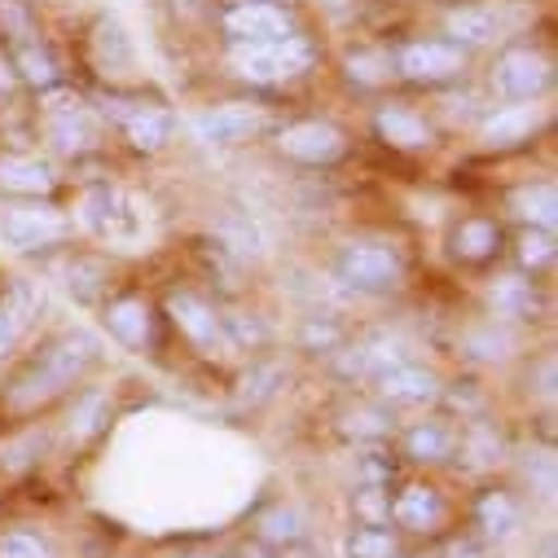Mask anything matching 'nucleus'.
<instances>
[{"label": "nucleus", "instance_id": "2", "mask_svg": "<svg viewBox=\"0 0 558 558\" xmlns=\"http://www.w3.org/2000/svg\"><path fill=\"white\" fill-rule=\"evenodd\" d=\"M330 282L352 300H400L413 287V255L387 233H348L330 246Z\"/></svg>", "mask_w": 558, "mask_h": 558}, {"label": "nucleus", "instance_id": "34", "mask_svg": "<svg viewBox=\"0 0 558 558\" xmlns=\"http://www.w3.org/2000/svg\"><path fill=\"white\" fill-rule=\"evenodd\" d=\"M506 268L532 277V282H554V268H558V233H554V229H510Z\"/></svg>", "mask_w": 558, "mask_h": 558}, {"label": "nucleus", "instance_id": "37", "mask_svg": "<svg viewBox=\"0 0 558 558\" xmlns=\"http://www.w3.org/2000/svg\"><path fill=\"white\" fill-rule=\"evenodd\" d=\"M246 361H251V365H246L242 378H238V400L251 404V409H259V404L277 400V391L287 387L291 361H287V356H272V352H259V356H246Z\"/></svg>", "mask_w": 558, "mask_h": 558}, {"label": "nucleus", "instance_id": "32", "mask_svg": "<svg viewBox=\"0 0 558 558\" xmlns=\"http://www.w3.org/2000/svg\"><path fill=\"white\" fill-rule=\"evenodd\" d=\"M246 536H255V541H259L264 549H272L277 558H291V554H300V549L308 545V519H304V510H300L295 501L272 497L268 506L255 510Z\"/></svg>", "mask_w": 558, "mask_h": 558}, {"label": "nucleus", "instance_id": "29", "mask_svg": "<svg viewBox=\"0 0 558 558\" xmlns=\"http://www.w3.org/2000/svg\"><path fill=\"white\" fill-rule=\"evenodd\" d=\"M66 168L45 150H0V198H62Z\"/></svg>", "mask_w": 558, "mask_h": 558}, {"label": "nucleus", "instance_id": "23", "mask_svg": "<svg viewBox=\"0 0 558 558\" xmlns=\"http://www.w3.org/2000/svg\"><path fill=\"white\" fill-rule=\"evenodd\" d=\"M45 313H49L45 282H36V277H27V272L0 277V369L36 339Z\"/></svg>", "mask_w": 558, "mask_h": 558}, {"label": "nucleus", "instance_id": "13", "mask_svg": "<svg viewBox=\"0 0 558 558\" xmlns=\"http://www.w3.org/2000/svg\"><path fill=\"white\" fill-rule=\"evenodd\" d=\"M365 132L378 150H387L391 159H427L436 155L449 136L440 132V123L432 119L427 106H417L404 93H383L369 101L365 114Z\"/></svg>", "mask_w": 558, "mask_h": 558}, {"label": "nucleus", "instance_id": "43", "mask_svg": "<svg viewBox=\"0 0 558 558\" xmlns=\"http://www.w3.org/2000/svg\"><path fill=\"white\" fill-rule=\"evenodd\" d=\"M532 558H558V536H554V527H545V532L536 536V545H532Z\"/></svg>", "mask_w": 558, "mask_h": 558}, {"label": "nucleus", "instance_id": "5", "mask_svg": "<svg viewBox=\"0 0 558 558\" xmlns=\"http://www.w3.org/2000/svg\"><path fill=\"white\" fill-rule=\"evenodd\" d=\"M225 75L238 80L251 93H277L308 80L322 66V45L313 32L287 36V40H268V45H220Z\"/></svg>", "mask_w": 558, "mask_h": 558}, {"label": "nucleus", "instance_id": "30", "mask_svg": "<svg viewBox=\"0 0 558 558\" xmlns=\"http://www.w3.org/2000/svg\"><path fill=\"white\" fill-rule=\"evenodd\" d=\"M510 229H554L558 233V181L549 172L541 177H519L501 190L493 207Z\"/></svg>", "mask_w": 558, "mask_h": 558}, {"label": "nucleus", "instance_id": "42", "mask_svg": "<svg viewBox=\"0 0 558 558\" xmlns=\"http://www.w3.org/2000/svg\"><path fill=\"white\" fill-rule=\"evenodd\" d=\"M211 558H277L272 549H264L255 536H242V541H233L229 549H216Z\"/></svg>", "mask_w": 558, "mask_h": 558}, {"label": "nucleus", "instance_id": "11", "mask_svg": "<svg viewBox=\"0 0 558 558\" xmlns=\"http://www.w3.org/2000/svg\"><path fill=\"white\" fill-rule=\"evenodd\" d=\"M554 80H558L554 53L541 40H532V32H527L488 53L480 88L488 93V101H549Z\"/></svg>", "mask_w": 558, "mask_h": 558}, {"label": "nucleus", "instance_id": "27", "mask_svg": "<svg viewBox=\"0 0 558 558\" xmlns=\"http://www.w3.org/2000/svg\"><path fill=\"white\" fill-rule=\"evenodd\" d=\"M510 453H514V440H510L506 423H497V417H493V409L475 413V417H462L453 475H466L471 484L488 480V475H501L510 466Z\"/></svg>", "mask_w": 558, "mask_h": 558}, {"label": "nucleus", "instance_id": "41", "mask_svg": "<svg viewBox=\"0 0 558 558\" xmlns=\"http://www.w3.org/2000/svg\"><path fill=\"white\" fill-rule=\"evenodd\" d=\"M14 97H23V84H19V71L10 62V49L0 45V101H14Z\"/></svg>", "mask_w": 558, "mask_h": 558}, {"label": "nucleus", "instance_id": "4", "mask_svg": "<svg viewBox=\"0 0 558 558\" xmlns=\"http://www.w3.org/2000/svg\"><path fill=\"white\" fill-rule=\"evenodd\" d=\"M93 110L101 114L106 132L132 155V159H159L177 146L181 114L172 110L168 97L150 93L146 84H128V88H97L88 93Z\"/></svg>", "mask_w": 558, "mask_h": 558}, {"label": "nucleus", "instance_id": "26", "mask_svg": "<svg viewBox=\"0 0 558 558\" xmlns=\"http://www.w3.org/2000/svg\"><path fill=\"white\" fill-rule=\"evenodd\" d=\"M114 423V391L97 378H88L80 391H71L58 404V440L66 453H84L93 449Z\"/></svg>", "mask_w": 558, "mask_h": 558}, {"label": "nucleus", "instance_id": "19", "mask_svg": "<svg viewBox=\"0 0 558 558\" xmlns=\"http://www.w3.org/2000/svg\"><path fill=\"white\" fill-rule=\"evenodd\" d=\"M458 436L462 423L445 409H427V413H409L400 417V427L391 436V449L400 458L404 471H427V475H453V458H458Z\"/></svg>", "mask_w": 558, "mask_h": 558}, {"label": "nucleus", "instance_id": "38", "mask_svg": "<svg viewBox=\"0 0 558 558\" xmlns=\"http://www.w3.org/2000/svg\"><path fill=\"white\" fill-rule=\"evenodd\" d=\"M409 541L391 523H348L339 532V558H404Z\"/></svg>", "mask_w": 558, "mask_h": 558}, {"label": "nucleus", "instance_id": "40", "mask_svg": "<svg viewBox=\"0 0 558 558\" xmlns=\"http://www.w3.org/2000/svg\"><path fill=\"white\" fill-rule=\"evenodd\" d=\"M0 558H62V554H58V545L45 532L5 527V532H0Z\"/></svg>", "mask_w": 558, "mask_h": 558}, {"label": "nucleus", "instance_id": "33", "mask_svg": "<svg viewBox=\"0 0 558 558\" xmlns=\"http://www.w3.org/2000/svg\"><path fill=\"white\" fill-rule=\"evenodd\" d=\"M352 330L356 326L343 313H335V308H308L291 326V348L300 356H308V361H330L352 339Z\"/></svg>", "mask_w": 558, "mask_h": 558}, {"label": "nucleus", "instance_id": "36", "mask_svg": "<svg viewBox=\"0 0 558 558\" xmlns=\"http://www.w3.org/2000/svg\"><path fill=\"white\" fill-rule=\"evenodd\" d=\"M519 378H523V387H527V417H536V413H554V387H558V361H554V348L545 343V348H527L514 365H510Z\"/></svg>", "mask_w": 558, "mask_h": 558}, {"label": "nucleus", "instance_id": "9", "mask_svg": "<svg viewBox=\"0 0 558 558\" xmlns=\"http://www.w3.org/2000/svg\"><path fill=\"white\" fill-rule=\"evenodd\" d=\"M75 220L62 198H0V246L23 259H49L75 246Z\"/></svg>", "mask_w": 558, "mask_h": 558}, {"label": "nucleus", "instance_id": "21", "mask_svg": "<svg viewBox=\"0 0 558 558\" xmlns=\"http://www.w3.org/2000/svg\"><path fill=\"white\" fill-rule=\"evenodd\" d=\"M220 45H268L308 32L295 0H220L216 5Z\"/></svg>", "mask_w": 558, "mask_h": 558}, {"label": "nucleus", "instance_id": "7", "mask_svg": "<svg viewBox=\"0 0 558 558\" xmlns=\"http://www.w3.org/2000/svg\"><path fill=\"white\" fill-rule=\"evenodd\" d=\"M159 313L168 326V339H181L190 348V356L207 361V365H225L238 361L229 339H225V322H220V300L198 287V282H168L159 295Z\"/></svg>", "mask_w": 558, "mask_h": 558}, {"label": "nucleus", "instance_id": "35", "mask_svg": "<svg viewBox=\"0 0 558 558\" xmlns=\"http://www.w3.org/2000/svg\"><path fill=\"white\" fill-rule=\"evenodd\" d=\"M339 71H343L348 88L361 93V97H369V101L396 88V75H391V49H387V45H352V49L343 53Z\"/></svg>", "mask_w": 558, "mask_h": 558}, {"label": "nucleus", "instance_id": "31", "mask_svg": "<svg viewBox=\"0 0 558 558\" xmlns=\"http://www.w3.org/2000/svg\"><path fill=\"white\" fill-rule=\"evenodd\" d=\"M396 427H400V417L387 409V404H378L369 391H348L335 409H330V432L343 440V445H352V449H361V445H387L391 436H396Z\"/></svg>", "mask_w": 558, "mask_h": 558}, {"label": "nucleus", "instance_id": "39", "mask_svg": "<svg viewBox=\"0 0 558 558\" xmlns=\"http://www.w3.org/2000/svg\"><path fill=\"white\" fill-rule=\"evenodd\" d=\"M348 523H391V484H352Z\"/></svg>", "mask_w": 558, "mask_h": 558}, {"label": "nucleus", "instance_id": "1", "mask_svg": "<svg viewBox=\"0 0 558 558\" xmlns=\"http://www.w3.org/2000/svg\"><path fill=\"white\" fill-rule=\"evenodd\" d=\"M106 365V339L88 326H58L32 339L10 365L0 383V423L32 427L45 423L58 404L80 391Z\"/></svg>", "mask_w": 558, "mask_h": 558}, {"label": "nucleus", "instance_id": "10", "mask_svg": "<svg viewBox=\"0 0 558 558\" xmlns=\"http://www.w3.org/2000/svg\"><path fill=\"white\" fill-rule=\"evenodd\" d=\"M391 49V75H396V88H409V93H445V88H458L475 75V53H466L462 45L445 40V36H404Z\"/></svg>", "mask_w": 558, "mask_h": 558}, {"label": "nucleus", "instance_id": "8", "mask_svg": "<svg viewBox=\"0 0 558 558\" xmlns=\"http://www.w3.org/2000/svg\"><path fill=\"white\" fill-rule=\"evenodd\" d=\"M264 142H268V150H272L277 163H287L295 172H335L356 150L352 132L339 119H330V114H291V119H277Z\"/></svg>", "mask_w": 558, "mask_h": 558}, {"label": "nucleus", "instance_id": "12", "mask_svg": "<svg viewBox=\"0 0 558 558\" xmlns=\"http://www.w3.org/2000/svg\"><path fill=\"white\" fill-rule=\"evenodd\" d=\"M462 527L475 532L484 545H493L501 554L506 545L527 536V527H532V497L506 471L488 475V480H475L471 493L462 497Z\"/></svg>", "mask_w": 558, "mask_h": 558}, {"label": "nucleus", "instance_id": "24", "mask_svg": "<svg viewBox=\"0 0 558 558\" xmlns=\"http://www.w3.org/2000/svg\"><path fill=\"white\" fill-rule=\"evenodd\" d=\"M53 259H58V277H62L66 295L80 308H97L123 282V259L106 246H93V242H75Z\"/></svg>", "mask_w": 558, "mask_h": 558}, {"label": "nucleus", "instance_id": "6", "mask_svg": "<svg viewBox=\"0 0 558 558\" xmlns=\"http://www.w3.org/2000/svg\"><path fill=\"white\" fill-rule=\"evenodd\" d=\"M462 523V497L427 471H404L391 484V527L409 545H436Z\"/></svg>", "mask_w": 558, "mask_h": 558}, {"label": "nucleus", "instance_id": "16", "mask_svg": "<svg viewBox=\"0 0 558 558\" xmlns=\"http://www.w3.org/2000/svg\"><path fill=\"white\" fill-rule=\"evenodd\" d=\"M554 128V106L549 101H493L466 132V142L488 155V159H514L536 150Z\"/></svg>", "mask_w": 558, "mask_h": 558}, {"label": "nucleus", "instance_id": "3", "mask_svg": "<svg viewBox=\"0 0 558 558\" xmlns=\"http://www.w3.org/2000/svg\"><path fill=\"white\" fill-rule=\"evenodd\" d=\"M32 119H36V142L49 159H58L62 168H88L101 163L110 150V132L101 123V114L93 110L88 93H80L75 84H62L45 97H32Z\"/></svg>", "mask_w": 558, "mask_h": 558}, {"label": "nucleus", "instance_id": "22", "mask_svg": "<svg viewBox=\"0 0 558 558\" xmlns=\"http://www.w3.org/2000/svg\"><path fill=\"white\" fill-rule=\"evenodd\" d=\"M445 383H449V374H445L436 361H427L423 352H417V356H404V361L378 369V374L365 383V391H369L378 404H387L396 417H409V413L440 409Z\"/></svg>", "mask_w": 558, "mask_h": 558}, {"label": "nucleus", "instance_id": "14", "mask_svg": "<svg viewBox=\"0 0 558 558\" xmlns=\"http://www.w3.org/2000/svg\"><path fill=\"white\" fill-rule=\"evenodd\" d=\"M532 10L519 0H453L440 10V32L445 40L462 45L466 53H493L514 36H527Z\"/></svg>", "mask_w": 558, "mask_h": 558}, {"label": "nucleus", "instance_id": "18", "mask_svg": "<svg viewBox=\"0 0 558 558\" xmlns=\"http://www.w3.org/2000/svg\"><path fill=\"white\" fill-rule=\"evenodd\" d=\"M480 313L536 335L554 317V282H532V277L501 264L480 277Z\"/></svg>", "mask_w": 558, "mask_h": 558}, {"label": "nucleus", "instance_id": "17", "mask_svg": "<svg viewBox=\"0 0 558 558\" xmlns=\"http://www.w3.org/2000/svg\"><path fill=\"white\" fill-rule=\"evenodd\" d=\"M282 119L268 101L259 97H233V101H211V106H198L190 114V136L203 146V150H246V146H259L264 136L272 132V123Z\"/></svg>", "mask_w": 558, "mask_h": 558}, {"label": "nucleus", "instance_id": "20", "mask_svg": "<svg viewBox=\"0 0 558 558\" xmlns=\"http://www.w3.org/2000/svg\"><path fill=\"white\" fill-rule=\"evenodd\" d=\"M506 242H510V225L497 211H458L440 233L445 259L466 277H484V272L501 268Z\"/></svg>", "mask_w": 558, "mask_h": 558}, {"label": "nucleus", "instance_id": "28", "mask_svg": "<svg viewBox=\"0 0 558 558\" xmlns=\"http://www.w3.org/2000/svg\"><path fill=\"white\" fill-rule=\"evenodd\" d=\"M84 58L88 71L101 80V88H128V84H142L136 80V49L132 36L123 32V23L114 14H97L88 36H84Z\"/></svg>", "mask_w": 558, "mask_h": 558}, {"label": "nucleus", "instance_id": "15", "mask_svg": "<svg viewBox=\"0 0 558 558\" xmlns=\"http://www.w3.org/2000/svg\"><path fill=\"white\" fill-rule=\"evenodd\" d=\"M93 313H97L101 339H110L128 356H159L163 343H168V326H163L159 300L150 291H142V287H132V282H119Z\"/></svg>", "mask_w": 558, "mask_h": 558}, {"label": "nucleus", "instance_id": "25", "mask_svg": "<svg viewBox=\"0 0 558 558\" xmlns=\"http://www.w3.org/2000/svg\"><path fill=\"white\" fill-rule=\"evenodd\" d=\"M532 343H536V335H527L519 326H506V322H497L488 313H475L458 330V356H462V365L471 374H480V369H510Z\"/></svg>", "mask_w": 558, "mask_h": 558}]
</instances>
